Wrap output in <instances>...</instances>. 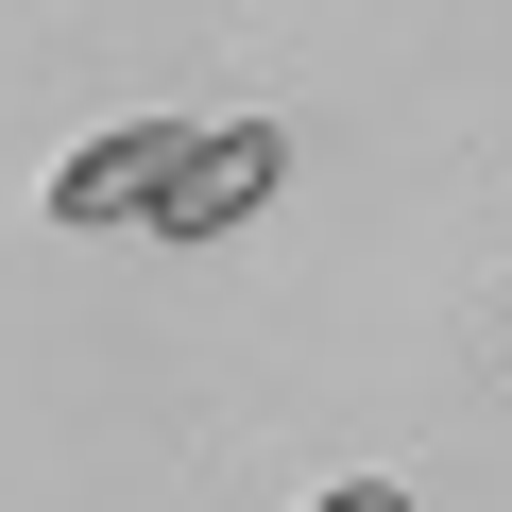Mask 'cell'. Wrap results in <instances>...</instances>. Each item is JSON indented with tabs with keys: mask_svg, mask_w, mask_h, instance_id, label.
I'll return each instance as SVG.
<instances>
[{
	"mask_svg": "<svg viewBox=\"0 0 512 512\" xmlns=\"http://www.w3.org/2000/svg\"><path fill=\"white\" fill-rule=\"evenodd\" d=\"M274 171H291V120H205L188 171H171V205H154V239H222V222H256V205H274Z\"/></svg>",
	"mask_w": 512,
	"mask_h": 512,
	"instance_id": "7a4b0ae2",
	"label": "cell"
},
{
	"mask_svg": "<svg viewBox=\"0 0 512 512\" xmlns=\"http://www.w3.org/2000/svg\"><path fill=\"white\" fill-rule=\"evenodd\" d=\"M308 512H410V478H342V495H308Z\"/></svg>",
	"mask_w": 512,
	"mask_h": 512,
	"instance_id": "3957f363",
	"label": "cell"
},
{
	"mask_svg": "<svg viewBox=\"0 0 512 512\" xmlns=\"http://www.w3.org/2000/svg\"><path fill=\"white\" fill-rule=\"evenodd\" d=\"M188 137H205V120H103L35 205H52V222H154V205H171V171H188Z\"/></svg>",
	"mask_w": 512,
	"mask_h": 512,
	"instance_id": "6da1fadb",
	"label": "cell"
}]
</instances>
